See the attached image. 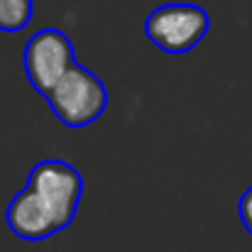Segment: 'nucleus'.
Returning <instances> with one entry per match:
<instances>
[{
	"label": "nucleus",
	"mask_w": 252,
	"mask_h": 252,
	"mask_svg": "<svg viewBox=\"0 0 252 252\" xmlns=\"http://www.w3.org/2000/svg\"><path fill=\"white\" fill-rule=\"evenodd\" d=\"M52 113L66 127H86L108 108V88L84 64H74L69 74L47 95Z\"/></svg>",
	"instance_id": "obj_1"
},
{
	"label": "nucleus",
	"mask_w": 252,
	"mask_h": 252,
	"mask_svg": "<svg viewBox=\"0 0 252 252\" xmlns=\"http://www.w3.org/2000/svg\"><path fill=\"white\" fill-rule=\"evenodd\" d=\"M27 189L47 208V213L54 218L59 230L71 225V220L79 211L81 193H84V179L74 164H69L64 159L37 162L30 171Z\"/></svg>",
	"instance_id": "obj_2"
},
{
	"label": "nucleus",
	"mask_w": 252,
	"mask_h": 252,
	"mask_svg": "<svg viewBox=\"0 0 252 252\" xmlns=\"http://www.w3.org/2000/svg\"><path fill=\"white\" fill-rule=\"evenodd\" d=\"M211 30V17L201 5L167 2L155 7L145 20L147 39L167 54H186Z\"/></svg>",
	"instance_id": "obj_3"
},
{
	"label": "nucleus",
	"mask_w": 252,
	"mask_h": 252,
	"mask_svg": "<svg viewBox=\"0 0 252 252\" xmlns=\"http://www.w3.org/2000/svg\"><path fill=\"white\" fill-rule=\"evenodd\" d=\"M74 64H76V54L71 39L54 27L37 30L27 39L22 52V66L27 81L42 98L52 93V88L69 74Z\"/></svg>",
	"instance_id": "obj_4"
},
{
	"label": "nucleus",
	"mask_w": 252,
	"mask_h": 252,
	"mask_svg": "<svg viewBox=\"0 0 252 252\" xmlns=\"http://www.w3.org/2000/svg\"><path fill=\"white\" fill-rule=\"evenodd\" d=\"M5 218H7L10 230L17 238L30 240V243H39V240H47L59 233L54 218L47 213V208L34 198V193L27 186L10 201Z\"/></svg>",
	"instance_id": "obj_5"
},
{
	"label": "nucleus",
	"mask_w": 252,
	"mask_h": 252,
	"mask_svg": "<svg viewBox=\"0 0 252 252\" xmlns=\"http://www.w3.org/2000/svg\"><path fill=\"white\" fill-rule=\"evenodd\" d=\"M32 0H0V32H20L32 22Z\"/></svg>",
	"instance_id": "obj_6"
},
{
	"label": "nucleus",
	"mask_w": 252,
	"mask_h": 252,
	"mask_svg": "<svg viewBox=\"0 0 252 252\" xmlns=\"http://www.w3.org/2000/svg\"><path fill=\"white\" fill-rule=\"evenodd\" d=\"M238 213H240V220H243L245 230L252 235V186L240 196V201H238Z\"/></svg>",
	"instance_id": "obj_7"
}]
</instances>
